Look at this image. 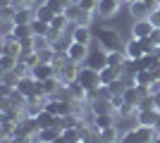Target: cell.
Masks as SVG:
<instances>
[{"mask_svg": "<svg viewBox=\"0 0 160 143\" xmlns=\"http://www.w3.org/2000/svg\"><path fill=\"white\" fill-rule=\"evenodd\" d=\"M120 5L122 0H98V17H103V19H112L115 14L120 12Z\"/></svg>", "mask_w": 160, "mask_h": 143, "instance_id": "5", "label": "cell"}, {"mask_svg": "<svg viewBox=\"0 0 160 143\" xmlns=\"http://www.w3.org/2000/svg\"><path fill=\"white\" fill-rule=\"evenodd\" d=\"M151 41H153L155 45H160V29H153V34H151Z\"/></svg>", "mask_w": 160, "mask_h": 143, "instance_id": "37", "label": "cell"}, {"mask_svg": "<svg viewBox=\"0 0 160 143\" xmlns=\"http://www.w3.org/2000/svg\"><path fill=\"white\" fill-rule=\"evenodd\" d=\"M48 0H36V5H46Z\"/></svg>", "mask_w": 160, "mask_h": 143, "instance_id": "41", "label": "cell"}, {"mask_svg": "<svg viewBox=\"0 0 160 143\" xmlns=\"http://www.w3.org/2000/svg\"><path fill=\"white\" fill-rule=\"evenodd\" d=\"M72 45V36H60L58 41L50 43V48H53L55 53H67V48Z\"/></svg>", "mask_w": 160, "mask_h": 143, "instance_id": "26", "label": "cell"}, {"mask_svg": "<svg viewBox=\"0 0 160 143\" xmlns=\"http://www.w3.org/2000/svg\"><path fill=\"white\" fill-rule=\"evenodd\" d=\"M124 100L129 102V105H139V100H141V95H139V88H136V86H129L127 91H124Z\"/></svg>", "mask_w": 160, "mask_h": 143, "instance_id": "28", "label": "cell"}, {"mask_svg": "<svg viewBox=\"0 0 160 143\" xmlns=\"http://www.w3.org/2000/svg\"><path fill=\"white\" fill-rule=\"evenodd\" d=\"M153 143H160V134H158V138H155V141H153Z\"/></svg>", "mask_w": 160, "mask_h": 143, "instance_id": "42", "label": "cell"}, {"mask_svg": "<svg viewBox=\"0 0 160 143\" xmlns=\"http://www.w3.org/2000/svg\"><path fill=\"white\" fill-rule=\"evenodd\" d=\"M50 48V38L48 36H33V50L38 53V50H46Z\"/></svg>", "mask_w": 160, "mask_h": 143, "instance_id": "30", "label": "cell"}, {"mask_svg": "<svg viewBox=\"0 0 160 143\" xmlns=\"http://www.w3.org/2000/svg\"><path fill=\"white\" fill-rule=\"evenodd\" d=\"M124 55L127 57H132V60H139V57H143L146 55V50H143V43H141V38H129L127 43H124Z\"/></svg>", "mask_w": 160, "mask_h": 143, "instance_id": "10", "label": "cell"}, {"mask_svg": "<svg viewBox=\"0 0 160 143\" xmlns=\"http://www.w3.org/2000/svg\"><path fill=\"white\" fill-rule=\"evenodd\" d=\"M10 5L14 10H27V7H36V0H10Z\"/></svg>", "mask_w": 160, "mask_h": 143, "instance_id": "32", "label": "cell"}, {"mask_svg": "<svg viewBox=\"0 0 160 143\" xmlns=\"http://www.w3.org/2000/svg\"><path fill=\"white\" fill-rule=\"evenodd\" d=\"M79 7L86 12H96L98 10V0H79Z\"/></svg>", "mask_w": 160, "mask_h": 143, "instance_id": "34", "label": "cell"}, {"mask_svg": "<svg viewBox=\"0 0 160 143\" xmlns=\"http://www.w3.org/2000/svg\"><path fill=\"white\" fill-rule=\"evenodd\" d=\"M62 131L55 129V126H48V129H38V136H36V141H43V143H53L55 138L60 136Z\"/></svg>", "mask_w": 160, "mask_h": 143, "instance_id": "20", "label": "cell"}, {"mask_svg": "<svg viewBox=\"0 0 160 143\" xmlns=\"http://www.w3.org/2000/svg\"><path fill=\"white\" fill-rule=\"evenodd\" d=\"M14 38H27V36H33V31H31V24H14Z\"/></svg>", "mask_w": 160, "mask_h": 143, "instance_id": "27", "label": "cell"}, {"mask_svg": "<svg viewBox=\"0 0 160 143\" xmlns=\"http://www.w3.org/2000/svg\"><path fill=\"white\" fill-rule=\"evenodd\" d=\"M14 131H17V122L2 115L0 117V138H2V141H5V138H12Z\"/></svg>", "mask_w": 160, "mask_h": 143, "instance_id": "13", "label": "cell"}, {"mask_svg": "<svg viewBox=\"0 0 160 143\" xmlns=\"http://www.w3.org/2000/svg\"><path fill=\"white\" fill-rule=\"evenodd\" d=\"M77 81L88 91V102L96 98V91L103 86V83H100V72H98V69H93V67H79V76H77Z\"/></svg>", "mask_w": 160, "mask_h": 143, "instance_id": "2", "label": "cell"}, {"mask_svg": "<svg viewBox=\"0 0 160 143\" xmlns=\"http://www.w3.org/2000/svg\"><path fill=\"white\" fill-rule=\"evenodd\" d=\"M103 143H117V141H103Z\"/></svg>", "mask_w": 160, "mask_h": 143, "instance_id": "43", "label": "cell"}, {"mask_svg": "<svg viewBox=\"0 0 160 143\" xmlns=\"http://www.w3.org/2000/svg\"><path fill=\"white\" fill-rule=\"evenodd\" d=\"M96 38H98L100 48H103L105 53H110V50H124V41H122V36L117 34L115 29H110V26L96 29Z\"/></svg>", "mask_w": 160, "mask_h": 143, "instance_id": "1", "label": "cell"}, {"mask_svg": "<svg viewBox=\"0 0 160 143\" xmlns=\"http://www.w3.org/2000/svg\"><path fill=\"white\" fill-rule=\"evenodd\" d=\"M46 5H48V7H50V10H53V12H55V14H65V10H67V7H65V5H62L60 0H48Z\"/></svg>", "mask_w": 160, "mask_h": 143, "instance_id": "35", "label": "cell"}, {"mask_svg": "<svg viewBox=\"0 0 160 143\" xmlns=\"http://www.w3.org/2000/svg\"><path fill=\"white\" fill-rule=\"evenodd\" d=\"M115 117H117V115H93V126H96V129H100V131L110 129V126L117 124V122H115Z\"/></svg>", "mask_w": 160, "mask_h": 143, "instance_id": "18", "label": "cell"}, {"mask_svg": "<svg viewBox=\"0 0 160 143\" xmlns=\"http://www.w3.org/2000/svg\"><path fill=\"white\" fill-rule=\"evenodd\" d=\"M88 110L93 115H117L112 102H110V98H93V100L88 102Z\"/></svg>", "mask_w": 160, "mask_h": 143, "instance_id": "6", "label": "cell"}, {"mask_svg": "<svg viewBox=\"0 0 160 143\" xmlns=\"http://www.w3.org/2000/svg\"><path fill=\"white\" fill-rule=\"evenodd\" d=\"M120 131H117V124L110 126V129H103L100 131V141H120Z\"/></svg>", "mask_w": 160, "mask_h": 143, "instance_id": "29", "label": "cell"}, {"mask_svg": "<svg viewBox=\"0 0 160 143\" xmlns=\"http://www.w3.org/2000/svg\"><path fill=\"white\" fill-rule=\"evenodd\" d=\"M58 122V117L53 112H48V110H41L38 115H36V124H38V129H48V126H55Z\"/></svg>", "mask_w": 160, "mask_h": 143, "instance_id": "17", "label": "cell"}, {"mask_svg": "<svg viewBox=\"0 0 160 143\" xmlns=\"http://www.w3.org/2000/svg\"><path fill=\"white\" fill-rule=\"evenodd\" d=\"M148 19H151V24H153L155 29H160V7H158V10H153V14H151Z\"/></svg>", "mask_w": 160, "mask_h": 143, "instance_id": "36", "label": "cell"}, {"mask_svg": "<svg viewBox=\"0 0 160 143\" xmlns=\"http://www.w3.org/2000/svg\"><path fill=\"white\" fill-rule=\"evenodd\" d=\"M120 143H141V141H139V134H136V129L124 131V134H122V138H120Z\"/></svg>", "mask_w": 160, "mask_h": 143, "instance_id": "31", "label": "cell"}, {"mask_svg": "<svg viewBox=\"0 0 160 143\" xmlns=\"http://www.w3.org/2000/svg\"><path fill=\"white\" fill-rule=\"evenodd\" d=\"M17 62H19V57H12V55L0 53V72H14Z\"/></svg>", "mask_w": 160, "mask_h": 143, "instance_id": "24", "label": "cell"}, {"mask_svg": "<svg viewBox=\"0 0 160 143\" xmlns=\"http://www.w3.org/2000/svg\"><path fill=\"white\" fill-rule=\"evenodd\" d=\"M153 102H155V110L160 112V91H155V93H153Z\"/></svg>", "mask_w": 160, "mask_h": 143, "instance_id": "38", "label": "cell"}, {"mask_svg": "<svg viewBox=\"0 0 160 143\" xmlns=\"http://www.w3.org/2000/svg\"><path fill=\"white\" fill-rule=\"evenodd\" d=\"M91 38H93V31H91V26H84V24H77V26H72V41L77 43H91Z\"/></svg>", "mask_w": 160, "mask_h": 143, "instance_id": "11", "label": "cell"}, {"mask_svg": "<svg viewBox=\"0 0 160 143\" xmlns=\"http://www.w3.org/2000/svg\"><path fill=\"white\" fill-rule=\"evenodd\" d=\"M155 129H158V134H160V112H158V122H155Z\"/></svg>", "mask_w": 160, "mask_h": 143, "instance_id": "40", "label": "cell"}, {"mask_svg": "<svg viewBox=\"0 0 160 143\" xmlns=\"http://www.w3.org/2000/svg\"><path fill=\"white\" fill-rule=\"evenodd\" d=\"M33 14H36V19H41V21H53V17H55V12L50 10L48 5H36L33 7Z\"/></svg>", "mask_w": 160, "mask_h": 143, "instance_id": "22", "label": "cell"}, {"mask_svg": "<svg viewBox=\"0 0 160 143\" xmlns=\"http://www.w3.org/2000/svg\"><path fill=\"white\" fill-rule=\"evenodd\" d=\"M136 134H139L141 143H153L158 138V129L155 126H141V124H136Z\"/></svg>", "mask_w": 160, "mask_h": 143, "instance_id": "16", "label": "cell"}, {"mask_svg": "<svg viewBox=\"0 0 160 143\" xmlns=\"http://www.w3.org/2000/svg\"><path fill=\"white\" fill-rule=\"evenodd\" d=\"M67 26H72V21L67 19V14H55L53 21H50V29H55V31H60V34H65Z\"/></svg>", "mask_w": 160, "mask_h": 143, "instance_id": "23", "label": "cell"}, {"mask_svg": "<svg viewBox=\"0 0 160 143\" xmlns=\"http://www.w3.org/2000/svg\"><path fill=\"white\" fill-rule=\"evenodd\" d=\"M67 57H69L72 62H77V64L86 62V60H88V45H86V43H77V41H72V45L67 48Z\"/></svg>", "mask_w": 160, "mask_h": 143, "instance_id": "4", "label": "cell"}, {"mask_svg": "<svg viewBox=\"0 0 160 143\" xmlns=\"http://www.w3.org/2000/svg\"><path fill=\"white\" fill-rule=\"evenodd\" d=\"M53 57H55V50H53V48L38 50V60H41V62H50V64H53Z\"/></svg>", "mask_w": 160, "mask_h": 143, "instance_id": "33", "label": "cell"}, {"mask_svg": "<svg viewBox=\"0 0 160 143\" xmlns=\"http://www.w3.org/2000/svg\"><path fill=\"white\" fill-rule=\"evenodd\" d=\"M120 76H122L120 67H103L100 69V83H103V86H110V83L117 81Z\"/></svg>", "mask_w": 160, "mask_h": 143, "instance_id": "14", "label": "cell"}, {"mask_svg": "<svg viewBox=\"0 0 160 143\" xmlns=\"http://www.w3.org/2000/svg\"><path fill=\"white\" fill-rule=\"evenodd\" d=\"M38 83H41V93H43V98H55L58 91H60V86H62L55 76H53V79H48V81H38Z\"/></svg>", "mask_w": 160, "mask_h": 143, "instance_id": "15", "label": "cell"}, {"mask_svg": "<svg viewBox=\"0 0 160 143\" xmlns=\"http://www.w3.org/2000/svg\"><path fill=\"white\" fill-rule=\"evenodd\" d=\"M77 76H79V64L77 62H72L69 57H67V62L62 64V67L55 69V79L62 83V86H67V83L77 81Z\"/></svg>", "mask_w": 160, "mask_h": 143, "instance_id": "3", "label": "cell"}, {"mask_svg": "<svg viewBox=\"0 0 160 143\" xmlns=\"http://www.w3.org/2000/svg\"><path fill=\"white\" fill-rule=\"evenodd\" d=\"M77 2H79V0H77Z\"/></svg>", "mask_w": 160, "mask_h": 143, "instance_id": "45", "label": "cell"}, {"mask_svg": "<svg viewBox=\"0 0 160 143\" xmlns=\"http://www.w3.org/2000/svg\"><path fill=\"white\" fill-rule=\"evenodd\" d=\"M31 76L36 81H48V79H53L55 76V67L50 62H38L36 67H31Z\"/></svg>", "mask_w": 160, "mask_h": 143, "instance_id": "8", "label": "cell"}, {"mask_svg": "<svg viewBox=\"0 0 160 143\" xmlns=\"http://www.w3.org/2000/svg\"><path fill=\"white\" fill-rule=\"evenodd\" d=\"M158 122V110H139L136 112V124L141 126H155Z\"/></svg>", "mask_w": 160, "mask_h": 143, "instance_id": "12", "label": "cell"}, {"mask_svg": "<svg viewBox=\"0 0 160 143\" xmlns=\"http://www.w3.org/2000/svg\"><path fill=\"white\" fill-rule=\"evenodd\" d=\"M158 50H160V45H158Z\"/></svg>", "mask_w": 160, "mask_h": 143, "instance_id": "44", "label": "cell"}, {"mask_svg": "<svg viewBox=\"0 0 160 143\" xmlns=\"http://www.w3.org/2000/svg\"><path fill=\"white\" fill-rule=\"evenodd\" d=\"M60 2H62L65 7H67V5H72V2H77V0H60Z\"/></svg>", "mask_w": 160, "mask_h": 143, "instance_id": "39", "label": "cell"}, {"mask_svg": "<svg viewBox=\"0 0 160 143\" xmlns=\"http://www.w3.org/2000/svg\"><path fill=\"white\" fill-rule=\"evenodd\" d=\"M105 57H108V67H120V69L127 60L124 50H110V53H105Z\"/></svg>", "mask_w": 160, "mask_h": 143, "instance_id": "19", "label": "cell"}, {"mask_svg": "<svg viewBox=\"0 0 160 143\" xmlns=\"http://www.w3.org/2000/svg\"><path fill=\"white\" fill-rule=\"evenodd\" d=\"M31 31H33V36H48V31H50V24H48V21H41V19H36V17H33V21H31Z\"/></svg>", "mask_w": 160, "mask_h": 143, "instance_id": "25", "label": "cell"}, {"mask_svg": "<svg viewBox=\"0 0 160 143\" xmlns=\"http://www.w3.org/2000/svg\"><path fill=\"white\" fill-rule=\"evenodd\" d=\"M81 10L79 7V2H72V5H67V10H65V14H67V19L72 21V26H77L79 24V19H81Z\"/></svg>", "mask_w": 160, "mask_h": 143, "instance_id": "21", "label": "cell"}, {"mask_svg": "<svg viewBox=\"0 0 160 143\" xmlns=\"http://www.w3.org/2000/svg\"><path fill=\"white\" fill-rule=\"evenodd\" d=\"M153 24H151V19H136L132 24V36L134 38H148V36L153 34Z\"/></svg>", "mask_w": 160, "mask_h": 143, "instance_id": "9", "label": "cell"}, {"mask_svg": "<svg viewBox=\"0 0 160 143\" xmlns=\"http://www.w3.org/2000/svg\"><path fill=\"white\" fill-rule=\"evenodd\" d=\"M129 12H132L134 19H148L153 14V7L146 0H134V2H129Z\"/></svg>", "mask_w": 160, "mask_h": 143, "instance_id": "7", "label": "cell"}]
</instances>
